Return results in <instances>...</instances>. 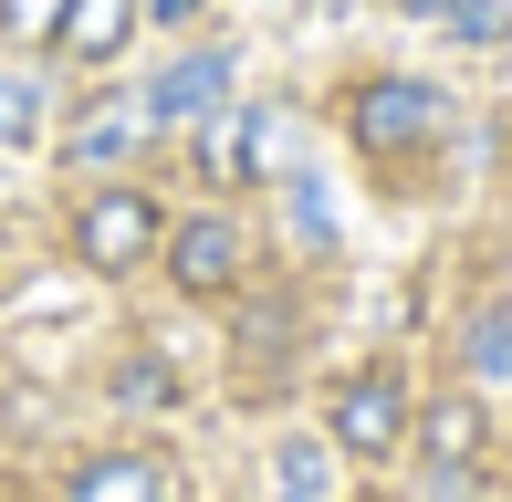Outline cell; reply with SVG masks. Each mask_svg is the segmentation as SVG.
Listing matches in <instances>:
<instances>
[{
    "label": "cell",
    "mask_w": 512,
    "mask_h": 502,
    "mask_svg": "<svg viewBox=\"0 0 512 502\" xmlns=\"http://www.w3.org/2000/svg\"><path fill=\"white\" fill-rule=\"evenodd\" d=\"M63 502H178V492H168V471H157L147 450H105V461L74 471V492H63Z\"/></svg>",
    "instance_id": "obj_9"
},
{
    "label": "cell",
    "mask_w": 512,
    "mask_h": 502,
    "mask_svg": "<svg viewBox=\"0 0 512 502\" xmlns=\"http://www.w3.org/2000/svg\"><path fill=\"white\" fill-rule=\"evenodd\" d=\"M408 429H418V492L429 502H471L481 461H492V408H481V387H439Z\"/></svg>",
    "instance_id": "obj_1"
},
{
    "label": "cell",
    "mask_w": 512,
    "mask_h": 502,
    "mask_svg": "<svg viewBox=\"0 0 512 502\" xmlns=\"http://www.w3.org/2000/svg\"><path fill=\"white\" fill-rule=\"evenodd\" d=\"M220 95H230V53H189V63H168V74L147 84V126L168 136V126H199V116H220Z\"/></svg>",
    "instance_id": "obj_6"
},
{
    "label": "cell",
    "mask_w": 512,
    "mask_h": 502,
    "mask_svg": "<svg viewBox=\"0 0 512 502\" xmlns=\"http://www.w3.org/2000/svg\"><path fill=\"white\" fill-rule=\"evenodd\" d=\"M115 398H126V408H157V398H168V408H178V367H157V356H126Z\"/></svg>",
    "instance_id": "obj_14"
},
{
    "label": "cell",
    "mask_w": 512,
    "mask_h": 502,
    "mask_svg": "<svg viewBox=\"0 0 512 502\" xmlns=\"http://www.w3.org/2000/svg\"><path fill=\"white\" fill-rule=\"evenodd\" d=\"M168 283L178 293H199V304H220V293H241V272H251V231L230 210H189V220H168Z\"/></svg>",
    "instance_id": "obj_5"
},
{
    "label": "cell",
    "mask_w": 512,
    "mask_h": 502,
    "mask_svg": "<svg viewBox=\"0 0 512 502\" xmlns=\"http://www.w3.org/2000/svg\"><path fill=\"white\" fill-rule=\"evenodd\" d=\"M335 482V440H283L272 450V502H324Z\"/></svg>",
    "instance_id": "obj_11"
},
{
    "label": "cell",
    "mask_w": 512,
    "mask_h": 502,
    "mask_svg": "<svg viewBox=\"0 0 512 502\" xmlns=\"http://www.w3.org/2000/svg\"><path fill=\"white\" fill-rule=\"evenodd\" d=\"M136 21H147L136 0H74V11H63V53L74 63H115L136 42Z\"/></svg>",
    "instance_id": "obj_10"
},
{
    "label": "cell",
    "mask_w": 512,
    "mask_h": 502,
    "mask_svg": "<svg viewBox=\"0 0 512 502\" xmlns=\"http://www.w3.org/2000/svg\"><path fill=\"white\" fill-rule=\"evenodd\" d=\"M439 126H450V105H439V84H418V74H366L356 95H345V136H356L377 168L439 147Z\"/></svg>",
    "instance_id": "obj_2"
},
{
    "label": "cell",
    "mask_w": 512,
    "mask_h": 502,
    "mask_svg": "<svg viewBox=\"0 0 512 502\" xmlns=\"http://www.w3.org/2000/svg\"><path fill=\"white\" fill-rule=\"evenodd\" d=\"M42 126V105H32V84L21 74H0V147H21V136Z\"/></svg>",
    "instance_id": "obj_15"
},
{
    "label": "cell",
    "mask_w": 512,
    "mask_h": 502,
    "mask_svg": "<svg viewBox=\"0 0 512 502\" xmlns=\"http://www.w3.org/2000/svg\"><path fill=\"white\" fill-rule=\"evenodd\" d=\"M147 105H126V95H105V105H84V126L63 136V157H74V168H126L136 147H147Z\"/></svg>",
    "instance_id": "obj_7"
},
{
    "label": "cell",
    "mask_w": 512,
    "mask_h": 502,
    "mask_svg": "<svg viewBox=\"0 0 512 502\" xmlns=\"http://www.w3.org/2000/svg\"><path fill=\"white\" fill-rule=\"evenodd\" d=\"M157 241H168V210H157L136 178H105V189H84V210H74V262L84 272H136V262H157Z\"/></svg>",
    "instance_id": "obj_3"
},
{
    "label": "cell",
    "mask_w": 512,
    "mask_h": 502,
    "mask_svg": "<svg viewBox=\"0 0 512 502\" xmlns=\"http://www.w3.org/2000/svg\"><path fill=\"white\" fill-rule=\"evenodd\" d=\"M460 367H471V387L512 377V314H471V335H460Z\"/></svg>",
    "instance_id": "obj_12"
},
{
    "label": "cell",
    "mask_w": 512,
    "mask_h": 502,
    "mask_svg": "<svg viewBox=\"0 0 512 502\" xmlns=\"http://www.w3.org/2000/svg\"><path fill=\"white\" fill-rule=\"evenodd\" d=\"M136 11H147V21H168V32H178V21H199V0H136Z\"/></svg>",
    "instance_id": "obj_16"
},
{
    "label": "cell",
    "mask_w": 512,
    "mask_h": 502,
    "mask_svg": "<svg viewBox=\"0 0 512 502\" xmlns=\"http://www.w3.org/2000/svg\"><path fill=\"white\" fill-rule=\"evenodd\" d=\"M293 356V304L283 293H262V304H241V335H230V367H241V387H272Z\"/></svg>",
    "instance_id": "obj_8"
},
{
    "label": "cell",
    "mask_w": 512,
    "mask_h": 502,
    "mask_svg": "<svg viewBox=\"0 0 512 502\" xmlns=\"http://www.w3.org/2000/svg\"><path fill=\"white\" fill-rule=\"evenodd\" d=\"M408 419H418V398H408L398 367H356L335 387V450H345V461H398Z\"/></svg>",
    "instance_id": "obj_4"
},
{
    "label": "cell",
    "mask_w": 512,
    "mask_h": 502,
    "mask_svg": "<svg viewBox=\"0 0 512 502\" xmlns=\"http://www.w3.org/2000/svg\"><path fill=\"white\" fill-rule=\"evenodd\" d=\"M63 11H74V0H0V42L42 53V42H63Z\"/></svg>",
    "instance_id": "obj_13"
}]
</instances>
